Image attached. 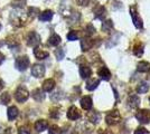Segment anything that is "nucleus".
I'll return each instance as SVG.
<instances>
[{
    "label": "nucleus",
    "instance_id": "f257e3e1",
    "mask_svg": "<svg viewBox=\"0 0 150 134\" xmlns=\"http://www.w3.org/2000/svg\"><path fill=\"white\" fill-rule=\"evenodd\" d=\"M30 64V62H29V58L28 56H20L16 59V62H15V66H16V68L20 72H24V70L27 69V67L29 66Z\"/></svg>",
    "mask_w": 150,
    "mask_h": 134
},
{
    "label": "nucleus",
    "instance_id": "f03ea898",
    "mask_svg": "<svg viewBox=\"0 0 150 134\" xmlns=\"http://www.w3.org/2000/svg\"><path fill=\"white\" fill-rule=\"evenodd\" d=\"M28 96H29V93H28V91L25 86H19L15 92V98L18 102H25L28 98Z\"/></svg>",
    "mask_w": 150,
    "mask_h": 134
},
{
    "label": "nucleus",
    "instance_id": "7ed1b4c3",
    "mask_svg": "<svg viewBox=\"0 0 150 134\" xmlns=\"http://www.w3.org/2000/svg\"><path fill=\"white\" fill-rule=\"evenodd\" d=\"M120 120H121V115H120V113L117 109H114L111 113H109L105 117L106 124H109V125H115V124L119 123Z\"/></svg>",
    "mask_w": 150,
    "mask_h": 134
},
{
    "label": "nucleus",
    "instance_id": "20e7f679",
    "mask_svg": "<svg viewBox=\"0 0 150 134\" xmlns=\"http://www.w3.org/2000/svg\"><path fill=\"white\" fill-rule=\"evenodd\" d=\"M40 44V37L37 32H30L27 36V45L31 47H36L37 45Z\"/></svg>",
    "mask_w": 150,
    "mask_h": 134
},
{
    "label": "nucleus",
    "instance_id": "39448f33",
    "mask_svg": "<svg viewBox=\"0 0 150 134\" xmlns=\"http://www.w3.org/2000/svg\"><path fill=\"white\" fill-rule=\"evenodd\" d=\"M137 120L142 124L146 123H149L150 122V111L148 109H141V111H138V113L136 114Z\"/></svg>",
    "mask_w": 150,
    "mask_h": 134
},
{
    "label": "nucleus",
    "instance_id": "423d86ee",
    "mask_svg": "<svg viewBox=\"0 0 150 134\" xmlns=\"http://www.w3.org/2000/svg\"><path fill=\"white\" fill-rule=\"evenodd\" d=\"M31 74H33V76L40 78V77H43L45 75V67L43 65L35 64L31 67Z\"/></svg>",
    "mask_w": 150,
    "mask_h": 134
},
{
    "label": "nucleus",
    "instance_id": "0eeeda50",
    "mask_svg": "<svg viewBox=\"0 0 150 134\" xmlns=\"http://www.w3.org/2000/svg\"><path fill=\"white\" fill-rule=\"evenodd\" d=\"M80 116H81V113H80V111L77 107H75V106H71L67 111V117H69V120H72V121H75V120H77V119H80Z\"/></svg>",
    "mask_w": 150,
    "mask_h": 134
},
{
    "label": "nucleus",
    "instance_id": "6e6552de",
    "mask_svg": "<svg viewBox=\"0 0 150 134\" xmlns=\"http://www.w3.org/2000/svg\"><path fill=\"white\" fill-rule=\"evenodd\" d=\"M130 11H131V17H132V19H133L134 26H136L137 28H142V20L140 19V17L138 16V13H137V11H136V9H134V7H131Z\"/></svg>",
    "mask_w": 150,
    "mask_h": 134
},
{
    "label": "nucleus",
    "instance_id": "1a4fd4ad",
    "mask_svg": "<svg viewBox=\"0 0 150 134\" xmlns=\"http://www.w3.org/2000/svg\"><path fill=\"white\" fill-rule=\"evenodd\" d=\"M31 96H33V98L34 100H36V101H38V102H42L43 100L45 98V94L44 92L42 91V89H34L33 91V94H31Z\"/></svg>",
    "mask_w": 150,
    "mask_h": 134
},
{
    "label": "nucleus",
    "instance_id": "9d476101",
    "mask_svg": "<svg viewBox=\"0 0 150 134\" xmlns=\"http://www.w3.org/2000/svg\"><path fill=\"white\" fill-rule=\"evenodd\" d=\"M80 74H81V77L82 78H88V77L91 76V74H92V69L88 67V66H81L80 67Z\"/></svg>",
    "mask_w": 150,
    "mask_h": 134
},
{
    "label": "nucleus",
    "instance_id": "9b49d317",
    "mask_svg": "<svg viewBox=\"0 0 150 134\" xmlns=\"http://www.w3.org/2000/svg\"><path fill=\"white\" fill-rule=\"evenodd\" d=\"M81 106L84 109H90L92 107V98L90 96H84L81 100Z\"/></svg>",
    "mask_w": 150,
    "mask_h": 134
},
{
    "label": "nucleus",
    "instance_id": "f8f14e48",
    "mask_svg": "<svg viewBox=\"0 0 150 134\" xmlns=\"http://www.w3.org/2000/svg\"><path fill=\"white\" fill-rule=\"evenodd\" d=\"M99 76H100V78L103 79V81H109L110 77H111V73H110V70L108 69L106 67H102V68L99 70Z\"/></svg>",
    "mask_w": 150,
    "mask_h": 134
},
{
    "label": "nucleus",
    "instance_id": "ddd939ff",
    "mask_svg": "<svg viewBox=\"0 0 150 134\" xmlns=\"http://www.w3.org/2000/svg\"><path fill=\"white\" fill-rule=\"evenodd\" d=\"M47 126H48V123L45 120H39L35 123V128H36L37 132H43L47 128Z\"/></svg>",
    "mask_w": 150,
    "mask_h": 134
},
{
    "label": "nucleus",
    "instance_id": "4468645a",
    "mask_svg": "<svg viewBox=\"0 0 150 134\" xmlns=\"http://www.w3.org/2000/svg\"><path fill=\"white\" fill-rule=\"evenodd\" d=\"M7 112H8V113H7V114H8V119H9L10 121L15 120V119L18 116V113H19L18 109H17L16 106H10Z\"/></svg>",
    "mask_w": 150,
    "mask_h": 134
},
{
    "label": "nucleus",
    "instance_id": "2eb2a0df",
    "mask_svg": "<svg viewBox=\"0 0 150 134\" xmlns=\"http://www.w3.org/2000/svg\"><path fill=\"white\" fill-rule=\"evenodd\" d=\"M99 84H100L99 79H96V78H90L88 82H86V88L88 91H93V89H95L99 86Z\"/></svg>",
    "mask_w": 150,
    "mask_h": 134
},
{
    "label": "nucleus",
    "instance_id": "dca6fc26",
    "mask_svg": "<svg viewBox=\"0 0 150 134\" xmlns=\"http://www.w3.org/2000/svg\"><path fill=\"white\" fill-rule=\"evenodd\" d=\"M92 45H93V41H92L91 39L83 38L81 40V47H82V51H88V49H91Z\"/></svg>",
    "mask_w": 150,
    "mask_h": 134
},
{
    "label": "nucleus",
    "instance_id": "f3484780",
    "mask_svg": "<svg viewBox=\"0 0 150 134\" xmlns=\"http://www.w3.org/2000/svg\"><path fill=\"white\" fill-rule=\"evenodd\" d=\"M55 87V81L54 79H46L43 83V89L45 92H50Z\"/></svg>",
    "mask_w": 150,
    "mask_h": 134
},
{
    "label": "nucleus",
    "instance_id": "a211bd4d",
    "mask_svg": "<svg viewBox=\"0 0 150 134\" xmlns=\"http://www.w3.org/2000/svg\"><path fill=\"white\" fill-rule=\"evenodd\" d=\"M137 69L138 72H141V73H146L150 69V64L148 62H139L137 65Z\"/></svg>",
    "mask_w": 150,
    "mask_h": 134
},
{
    "label": "nucleus",
    "instance_id": "6ab92c4d",
    "mask_svg": "<svg viewBox=\"0 0 150 134\" xmlns=\"http://www.w3.org/2000/svg\"><path fill=\"white\" fill-rule=\"evenodd\" d=\"M34 55L36 56L37 59H45L46 57H48V51H42L39 48H35L34 49Z\"/></svg>",
    "mask_w": 150,
    "mask_h": 134
},
{
    "label": "nucleus",
    "instance_id": "aec40b11",
    "mask_svg": "<svg viewBox=\"0 0 150 134\" xmlns=\"http://www.w3.org/2000/svg\"><path fill=\"white\" fill-rule=\"evenodd\" d=\"M52 18H53V11L52 10H45L39 16V19L42 21H50Z\"/></svg>",
    "mask_w": 150,
    "mask_h": 134
},
{
    "label": "nucleus",
    "instance_id": "412c9836",
    "mask_svg": "<svg viewBox=\"0 0 150 134\" xmlns=\"http://www.w3.org/2000/svg\"><path fill=\"white\" fill-rule=\"evenodd\" d=\"M128 103H129V105H130L131 107H138L139 104H140V98H139L137 95L133 94V95H131L130 97H129Z\"/></svg>",
    "mask_w": 150,
    "mask_h": 134
},
{
    "label": "nucleus",
    "instance_id": "4be33fe9",
    "mask_svg": "<svg viewBox=\"0 0 150 134\" xmlns=\"http://www.w3.org/2000/svg\"><path fill=\"white\" fill-rule=\"evenodd\" d=\"M48 43H50V45H52V46H57V45L61 44V37H59L57 34H54V35H52L50 37Z\"/></svg>",
    "mask_w": 150,
    "mask_h": 134
},
{
    "label": "nucleus",
    "instance_id": "5701e85b",
    "mask_svg": "<svg viewBox=\"0 0 150 134\" xmlns=\"http://www.w3.org/2000/svg\"><path fill=\"white\" fill-rule=\"evenodd\" d=\"M113 28L112 20H105L104 22H102V30L105 32H110Z\"/></svg>",
    "mask_w": 150,
    "mask_h": 134
},
{
    "label": "nucleus",
    "instance_id": "b1692460",
    "mask_svg": "<svg viewBox=\"0 0 150 134\" xmlns=\"http://www.w3.org/2000/svg\"><path fill=\"white\" fill-rule=\"evenodd\" d=\"M10 100H11V97L9 95V93H2L1 95H0V103L2 104V105H7L8 103H10Z\"/></svg>",
    "mask_w": 150,
    "mask_h": 134
},
{
    "label": "nucleus",
    "instance_id": "393cba45",
    "mask_svg": "<svg viewBox=\"0 0 150 134\" xmlns=\"http://www.w3.org/2000/svg\"><path fill=\"white\" fill-rule=\"evenodd\" d=\"M88 119L90 122H92V123H98L99 120H100V116L98 113H95V112H91V113H88Z\"/></svg>",
    "mask_w": 150,
    "mask_h": 134
},
{
    "label": "nucleus",
    "instance_id": "a878e982",
    "mask_svg": "<svg viewBox=\"0 0 150 134\" xmlns=\"http://www.w3.org/2000/svg\"><path fill=\"white\" fill-rule=\"evenodd\" d=\"M149 89V85L148 83H141L139 86H138V93H140V94H144V93H147V91Z\"/></svg>",
    "mask_w": 150,
    "mask_h": 134
},
{
    "label": "nucleus",
    "instance_id": "bb28decb",
    "mask_svg": "<svg viewBox=\"0 0 150 134\" xmlns=\"http://www.w3.org/2000/svg\"><path fill=\"white\" fill-rule=\"evenodd\" d=\"M133 53H134V55H137V56H141V55L144 54V45L139 44L138 46H136Z\"/></svg>",
    "mask_w": 150,
    "mask_h": 134
},
{
    "label": "nucleus",
    "instance_id": "cd10ccee",
    "mask_svg": "<svg viewBox=\"0 0 150 134\" xmlns=\"http://www.w3.org/2000/svg\"><path fill=\"white\" fill-rule=\"evenodd\" d=\"M50 134H62V130L57 125H52L50 128Z\"/></svg>",
    "mask_w": 150,
    "mask_h": 134
},
{
    "label": "nucleus",
    "instance_id": "c85d7f7f",
    "mask_svg": "<svg viewBox=\"0 0 150 134\" xmlns=\"http://www.w3.org/2000/svg\"><path fill=\"white\" fill-rule=\"evenodd\" d=\"M55 55H56V58L58 59V60L63 59V58H64V55H65L64 49H63V48H58V49H56V51H55Z\"/></svg>",
    "mask_w": 150,
    "mask_h": 134
},
{
    "label": "nucleus",
    "instance_id": "c756f323",
    "mask_svg": "<svg viewBox=\"0 0 150 134\" xmlns=\"http://www.w3.org/2000/svg\"><path fill=\"white\" fill-rule=\"evenodd\" d=\"M77 38H79V36H77V34H76L75 32H69V35H67V39H69V40L73 41V40H76Z\"/></svg>",
    "mask_w": 150,
    "mask_h": 134
},
{
    "label": "nucleus",
    "instance_id": "7c9ffc66",
    "mask_svg": "<svg viewBox=\"0 0 150 134\" xmlns=\"http://www.w3.org/2000/svg\"><path fill=\"white\" fill-rule=\"evenodd\" d=\"M18 134H29V128L27 126H20L18 128Z\"/></svg>",
    "mask_w": 150,
    "mask_h": 134
},
{
    "label": "nucleus",
    "instance_id": "2f4dec72",
    "mask_svg": "<svg viewBox=\"0 0 150 134\" xmlns=\"http://www.w3.org/2000/svg\"><path fill=\"white\" fill-rule=\"evenodd\" d=\"M134 134H150L146 128H138L137 130H136V132H134Z\"/></svg>",
    "mask_w": 150,
    "mask_h": 134
},
{
    "label": "nucleus",
    "instance_id": "473e14b6",
    "mask_svg": "<svg viewBox=\"0 0 150 134\" xmlns=\"http://www.w3.org/2000/svg\"><path fill=\"white\" fill-rule=\"evenodd\" d=\"M104 13H105L104 8H103V7H100V10H99V11H96V17H99V18H102V17L104 16Z\"/></svg>",
    "mask_w": 150,
    "mask_h": 134
},
{
    "label": "nucleus",
    "instance_id": "72a5a7b5",
    "mask_svg": "<svg viewBox=\"0 0 150 134\" xmlns=\"http://www.w3.org/2000/svg\"><path fill=\"white\" fill-rule=\"evenodd\" d=\"M58 112H57V109H52V112H50V116L52 117H55V119H57L58 117Z\"/></svg>",
    "mask_w": 150,
    "mask_h": 134
},
{
    "label": "nucleus",
    "instance_id": "f704fd0d",
    "mask_svg": "<svg viewBox=\"0 0 150 134\" xmlns=\"http://www.w3.org/2000/svg\"><path fill=\"white\" fill-rule=\"evenodd\" d=\"M95 32V29H94V27L92 25H88V35H91V34H94Z\"/></svg>",
    "mask_w": 150,
    "mask_h": 134
},
{
    "label": "nucleus",
    "instance_id": "c9c22d12",
    "mask_svg": "<svg viewBox=\"0 0 150 134\" xmlns=\"http://www.w3.org/2000/svg\"><path fill=\"white\" fill-rule=\"evenodd\" d=\"M77 2H79V5H81V6H86L88 4V0H77Z\"/></svg>",
    "mask_w": 150,
    "mask_h": 134
},
{
    "label": "nucleus",
    "instance_id": "e433bc0d",
    "mask_svg": "<svg viewBox=\"0 0 150 134\" xmlns=\"http://www.w3.org/2000/svg\"><path fill=\"white\" fill-rule=\"evenodd\" d=\"M2 134H13V128H6L4 132H2Z\"/></svg>",
    "mask_w": 150,
    "mask_h": 134
},
{
    "label": "nucleus",
    "instance_id": "4c0bfd02",
    "mask_svg": "<svg viewBox=\"0 0 150 134\" xmlns=\"http://www.w3.org/2000/svg\"><path fill=\"white\" fill-rule=\"evenodd\" d=\"M4 60H5V55L2 53H0V65L4 63Z\"/></svg>",
    "mask_w": 150,
    "mask_h": 134
},
{
    "label": "nucleus",
    "instance_id": "58836bf2",
    "mask_svg": "<svg viewBox=\"0 0 150 134\" xmlns=\"http://www.w3.org/2000/svg\"><path fill=\"white\" fill-rule=\"evenodd\" d=\"M4 88V82L0 79V89H2Z\"/></svg>",
    "mask_w": 150,
    "mask_h": 134
},
{
    "label": "nucleus",
    "instance_id": "ea45409f",
    "mask_svg": "<svg viewBox=\"0 0 150 134\" xmlns=\"http://www.w3.org/2000/svg\"><path fill=\"white\" fill-rule=\"evenodd\" d=\"M0 29H1V26H0Z\"/></svg>",
    "mask_w": 150,
    "mask_h": 134
},
{
    "label": "nucleus",
    "instance_id": "a19ab883",
    "mask_svg": "<svg viewBox=\"0 0 150 134\" xmlns=\"http://www.w3.org/2000/svg\"><path fill=\"white\" fill-rule=\"evenodd\" d=\"M0 46H1V43H0Z\"/></svg>",
    "mask_w": 150,
    "mask_h": 134
},
{
    "label": "nucleus",
    "instance_id": "79ce46f5",
    "mask_svg": "<svg viewBox=\"0 0 150 134\" xmlns=\"http://www.w3.org/2000/svg\"><path fill=\"white\" fill-rule=\"evenodd\" d=\"M149 101H150V100H149Z\"/></svg>",
    "mask_w": 150,
    "mask_h": 134
}]
</instances>
